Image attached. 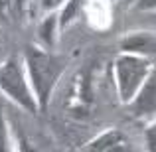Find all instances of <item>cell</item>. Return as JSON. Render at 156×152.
<instances>
[{
	"label": "cell",
	"instance_id": "6da1fadb",
	"mask_svg": "<svg viewBox=\"0 0 156 152\" xmlns=\"http://www.w3.org/2000/svg\"><path fill=\"white\" fill-rule=\"evenodd\" d=\"M22 59L26 65L28 79L38 99L40 113H46L53 91L69 65V57L53 50H46L38 44H28L22 51Z\"/></svg>",
	"mask_w": 156,
	"mask_h": 152
},
{
	"label": "cell",
	"instance_id": "7a4b0ae2",
	"mask_svg": "<svg viewBox=\"0 0 156 152\" xmlns=\"http://www.w3.org/2000/svg\"><path fill=\"white\" fill-rule=\"evenodd\" d=\"M0 93L26 113H40V105L30 79H28L22 53L8 55L6 59L0 61Z\"/></svg>",
	"mask_w": 156,
	"mask_h": 152
},
{
	"label": "cell",
	"instance_id": "3957f363",
	"mask_svg": "<svg viewBox=\"0 0 156 152\" xmlns=\"http://www.w3.org/2000/svg\"><path fill=\"white\" fill-rule=\"evenodd\" d=\"M152 65V59H148V57L122 51L117 53V57L113 59V81L115 89H117V97L122 105H126L136 95L140 85L148 77Z\"/></svg>",
	"mask_w": 156,
	"mask_h": 152
},
{
	"label": "cell",
	"instance_id": "277c9868",
	"mask_svg": "<svg viewBox=\"0 0 156 152\" xmlns=\"http://www.w3.org/2000/svg\"><path fill=\"white\" fill-rule=\"evenodd\" d=\"M93 71L91 67H83L75 73L73 83L67 95V113L75 118L91 117L95 109V87H93Z\"/></svg>",
	"mask_w": 156,
	"mask_h": 152
},
{
	"label": "cell",
	"instance_id": "5b68a950",
	"mask_svg": "<svg viewBox=\"0 0 156 152\" xmlns=\"http://www.w3.org/2000/svg\"><path fill=\"white\" fill-rule=\"evenodd\" d=\"M126 109L130 117H134L136 121L150 122L156 118V63L152 65L148 77L140 85L136 95L126 103Z\"/></svg>",
	"mask_w": 156,
	"mask_h": 152
},
{
	"label": "cell",
	"instance_id": "8992f818",
	"mask_svg": "<svg viewBox=\"0 0 156 152\" xmlns=\"http://www.w3.org/2000/svg\"><path fill=\"white\" fill-rule=\"evenodd\" d=\"M119 51L156 59V32H152V30L129 32V34H125L119 40Z\"/></svg>",
	"mask_w": 156,
	"mask_h": 152
},
{
	"label": "cell",
	"instance_id": "52a82bcc",
	"mask_svg": "<svg viewBox=\"0 0 156 152\" xmlns=\"http://www.w3.org/2000/svg\"><path fill=\"white\" fill-rule=\"evenodd\" d=\"M81 150L89 152H129L133 150V142L130 138L117 126H109L103 133H99L93 140H89Z\"/></svg>",
	"mask_w": 156,
	"mask_h": 152
},
{
	"label": "cell",
	"instance_id": "ba28073f",
	"mask_svg": "<svg viewBox=\"0 0 156 152\" xmlns=\"http://www.w3.org/2000/svg\"><path fill=\"white\" fill-rule=\"evenodd\" d=\"M61 36L59 30V12H48L42 14L36 28V44L46 50H55L57 40Z\"/></svg>",
	"mask_w": 156,
	"mask_h": 152
},
{
	"label": "cell",
	"instance_id": "9c48e42d",
	"mask_svg": "<svg viewBox=\"0 0 156 152\" xmlns=\"http://www.w3.org/2000/svg\"><path fill=\"white\" fill-rule=\"evenodd\" d=\"M85 6V0H67L59 10V30L63 34L73 22L81 16V10Z\"/></svg>",
	"mask_w": 156,
	"mask_h": 152
},
{
	"label": "cell",
	"instance_id": "30bf717a",
	"mask_svg": "<svg viewBox=\"0 0 156 152\" xmlns=\"http://www.w3.org/2000/svg\"><path fill=\"white\" fill-rule=\"evenodd\" d=\"M12 136H10V125H8L6 117H4L2 109H0V152L12 150Z\"/></svg>",
	"mask_w": 156,
	"mask_h": 152
},
{
	"label": "cell",
	"instance_id": "8fae6325",
	"mask_svg": "<svg viewBox=\"0 0 156 152\" xmlns=\"http://www.w3.org/2000/svg\"><path fill=\"white\" fill-rule=\"evenodd\" d=\"M26 10H28V0H6V12L14 18L24 16Z\"/></svg>",
	"mask_w": 156,
	"mask_h": 152
},
{
	"label": "cell",
	"instance_id": "7c38bea8",
	"mask_svg": "<svg viewBox=\"0 0 156 152\" xmlns=\"http://www.w3.org/2000/svg\"><path fill=\"white\" fill-rule=\"evenodd\" d=\"M65 2H67V0H36L38 10L42 12V14H48V12H59Z\"/></svg>",
	"mask_w": 156,
	"mask_h": 152
},
{
	"label": "cell",
	"instance_id": "4fadbf2b",
	"mask_svg": "<svg viewBox=\"0 0 156 152\" xmlns=\"http://www.w3.org/2000/svg\"><path fill=\"white\" fill-rule=\"evenodd\" d=\"M144 142H146V148L148 150H156V118L148 122L144 130Z\"/></svg>",
	"mask_w": 156,
	"mask_h": 152
},
{
	"label": "cell",
	"instance_id": "5bb4252c",
	"mask_svg": "<svg viewBox=\"0 0 156 152\" xmlns=\"http://www.w3.org/2000/svg\"><path fill=\"white\" fill-rule=\"evenodd\" d=\"M133 8L136 12H154L156 10V0H134Z\"/></svg>",
	"mask_w": 156,
	"mask_h": 152
},
{
	"label": "cell",
	"instance_id": "9a60e30c",
	"mask_svg": "<svg viewBox=\"0 0 156 152\" xmlns=\"http://www.w3.org/2000/svg\"><path fill=\"white\" fill-rule=\"evenodd\" d=\"M0 12H6V0H0Z\"/></svg>",
	"mask_w": 156,
	"mask_h": 152
},
{
	"label": "cell",
	"instance_id": "2e32d148",
	"mask_svg": "<svg viewBox=\"0 0 156 152\" xmlns=\"http://www.w3.org/2000/svg\"><path fill=\"white\" fill-rule=\"evenodd\" d=\"M0 51H2V46H0Z\"/></svg>",
	"mask_w": 156,
	"mask_h": 152
}]
</instances>
